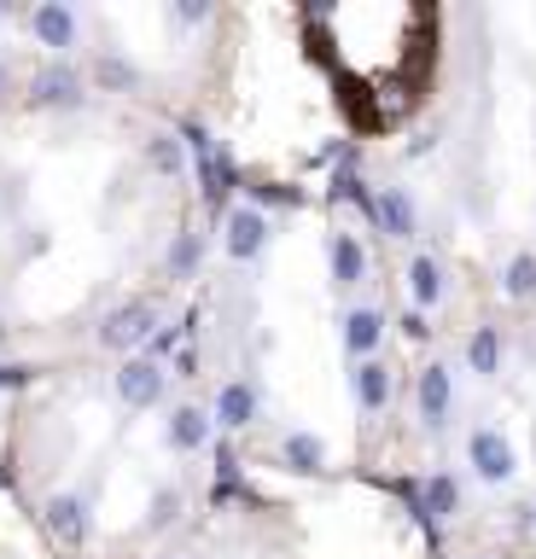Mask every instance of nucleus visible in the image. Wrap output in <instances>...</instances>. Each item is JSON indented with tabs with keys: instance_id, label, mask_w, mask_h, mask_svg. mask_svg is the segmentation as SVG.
<instances>
[{
	"instance_id": "nucleus-1",
	"label": "nucleus",
	"mask_w": 536,
	"mask_h": 559,
	"mask_svg": "<svg viewBox=\"0 0 536 559\" xmlns=\"http://www.w3.org/2000/svg\"><path fill=\"white\" fill-rule=\"evenodd\" d=\"M466 466H473V478L478 484H513L519 478V449H513V437L501 431V426H473V437H466Z\"/></svg>"
},
{
	"instance_id": "nucleus-2",
	"label": "nucleus",
	"mask_w": 536,
	"mask_h": 559,
	"mask_svg": "<svg viewBox=\"0 0 536 559\" xmlns=\"http://www.w3.org/2000/svg\"><path fill=\"white\" fill-rule=\"evenodd\" d=\"M158 309H152L146 304V297H129V304H117L111 314H106V321H99V344H106V349H117V356H134V349H146L152 338H158Z\"/></svg>"
},
{
	"instance_id": "nucleus-3",
	"label": "nucleus",
	"mask_w": 536,
	"mask_h": 559,
	"mask_svg": "<svg viewBox=\"0 0 536 559\" xmlns=\"http://www.w3.org/2000/svg\"><path fill=\"white\" fill-rule=\"evenodd\" d=\"M24 99H29V111H76V105L88 99V82H82V70L71 59H53L29 76Z\"/></svg>"
},
{
	"instance_id": "nucleus-4",
	"label": "nucleus",
	"mask_w": 536,
	"mask_h": 559,
	"mask_svg": "<svg viewBox=\"0 0 536 559\" xmlns=\"http://www.w3.org/2000/svg\"><path fill=\"white\" fill-rule=\"evenodd\" d=\"M269 239H274V216H269V210H257L251 199L228 204V216H222V251H228L234 262H257L269 251Z\"/></svg>"
},
{
	"instance_id": "nucleus-5",
	"label": "nucleus",
	"mask_w": 536,
	"mask_h": 559,
	"mask_svg": "<svg viewBox=\"0 0 536 559\" xmlns=\"http://www.w3.org/2000/svg\"><path fill=\"white\" fill-rule=\"evenodd\" d=\"M414 408H420L426 431L449 426V414H455V373H449V361H426L420 367V379H414Z\"/></svg>"
},
{
	"instance_id": "nucleus-6",
	"label": "nucleus",
	"mask_w": 536,
	"mask_h": 559,
	"mask_svg": "<svg viewBox=\"0 0 536 559\" xmlns=\"http://www.w3.org/2000/svg\"><path fill=\"white\" fill-rule=\"evenodd\" d=\"M164 384H169V367L152 361V356H129L123 367H117V396H123L129 408H158Z\"/></svg>"
},
{
	"instance_id": "nucleus-7",
	"label": "nucleus",
	"mask_w": 536,
	"mask_h": 559,
	"mask_svg": "<svg viewBox=\"0 0 536 559\" xmlns=\"http://www.w3.org/2000/svg\"><path fill=\"white\" fill-rule=\"evenodd\" d=\"M29 35H36V47H47V52H71L76 41H82V17L64 7V0H41V7H29Z\"/></svg>"
},
{
	"instance_id": "nucleus-8",
	"label": "nucleus",
	"mask_w": 536,
	"mask_h": 559,
	"mask_svg": "<svg viewBox=\"0 0 536 559\" xmlns=\"http://www.w3.org/2000/svg\"><path fill=\"white\" fill-rule=\"evenodd\" d=\"M257 414H263V391H257L251 379H222V391L211 402V419L222 431H246L257 426Z\"/></svg>"
},
{
	"instance_id": "nucleus-9",
	"label": "nucleus",
	"mask_w": 536,
	"mask_h": 559,
	"mask_svg": "<svg viewBox=\"0 0 536 559\" xmlns=\"http://www.w3.org/2000/svg\"><path fill=\"white\" fill-rule=\"evenodd\" d=\"M47 531H53L64 548H82V542L94 536V507H88V496H76V489H64V496H53L47 501Z\"/></svg>"
},
{
	"instance_id": "nucleus-10",
	"label": "nucleus",
	"mask_w": 536,
	"mask_h": 559,
	"mask_svg": "<svg viewBox=\"0 0 536 559\" xmlns=\"http://www.w3.org/2000/svg\"><path fill=\"white\" fill-rule=\"evenodd\" d=\"M164 443L176 449V454L211 449V443H216V419L204 414L199 402H181V408H169V419H164Z\"/></svg>"
},
{
	"instance_id": "nucleus-11",
	"label": "nucleus",
	"mask_w": 536,
	"mask_h": 559,
	"mask_svg": "<svg viewBox=\"0 0 536 559\" xmlns=\"http://www.w3.org/2000/svg\"><path fill=\"white\" fill-rule=\"evenodd\" d=\"M455 513H461V478L455 472H431V478L420 484V524L438 531V524H449Z\"/></svg>"
},
{
	"instance_id": "nucleus-12",
	"label": "nucleus",
	"mask_w": 536,
	"mask_h": 559,
	"mask_svg": "<svg viewBox=\"0 0 536 559\" xmlns=\"http://www.w3.org/2000/svg\"><path fill=\"white\" fill-rule=\"evenodd\" d=\"M379 234H385V239H414V234H420V210H414L408 187H385V192H379Z\"/></svg>"
},
{
	"instance_id": "nucleus-13",
	"label": "nucleus",
	"mask_w": 536,
	"mask_h": 559,
	"mask_svg": "<svg viewBox=\"0 0 536 559\" xmlns=\"http://www.w3.org/2000/svg\"><path fill=\"white\" fill-rule=\"evenodd\" d=\"M379 338H385V309L361 304V309H350V314H344V349H350L356 361H373Z\"/></svg>"
},
{
	"instance_id": "nucleus-14",
	"label": "nucleus",
	"mask_w": 536,
	"mask_h": 559,
	"mask_svg": "<svg viewBox=\"0 0 536 559\" xmlns=\"http://www.w3.org/2000/svg\"><path fill=\"white\" fill-rule=\"evenodd\" d=\"M403 286H408V297L420 309H438L443 304V262L431 257V251H414L408 269H403Z\"/></svg>"
},
{
	"instance_id": "nucleus-15",
	"label": "nucleus",
	"mask_w": 536,
	"mask_h": 559,
	"mask_svg": "<svg viewBox=\"0 0 536 559\" xmlns=\"http://www.w3.org/2000/svg\"><path fill=\"white\" fill-rule=\"evenodd\" d=\"M350 396L361 402V414H385V402H391V367L385 361H356L350 367Z\"/></svg>"
},
{
	"instance_id": "nucleus-16",
	"label": "nucleus",
	"mask_w": 536,
	"mask_h": 559,
	"mask_svg": "<svg viewBox=\"0 0 536 559\" xmlns=\"http://www.w3.org/2000/svg\"><path fill=\"white\" fill-rule=\"evenodd\" d=\"M368 245H361L356 234H333V286L338 292H356L361 280H368Z\"/></svg>"
},
{
	"instance_id": "nucleus-17",
	"label": "nucleus",
	"mask_w": 536,
	"mask_h": 559,
	"mask_svg": "<svg viewBox=\"0 0 536 559\" xmlns=\"http://www.w3.org/2000/svg\"><path fill=\"white\" fill-rule=\"evenodd\" d=\"M501 297H513V304L536 297V251H513L501 262Z\"/></svg>"
},
{
	"instance_id": "nucleus-18",
	"label": "nucleus",
	"mask_w": 536,
	"mask_h": 559,
	"mask_svg": "<svg viewBox=\"0 0 536 559\" xmlns=\"http://www.w3.org/2000/svg\"><path fill=\"white\" fill-rule=\"evenodd\" d=\"M466 367H473L478 379L501 373V332L496 326H473V338H466Z\"/></svg>"
},
{
	"instance_id": "nucleus-19",
	"label": "nucleus",
	"mask_w": 536,
	"mask_h": 559,
	"mask_svg": "<svg viewBox=\"0 0 536 559\" xmlns=\"http://www.w3.org/2000/svg\"><path fill=\"white\" fill-rule=\"evenodd\" d=\"M281 461L291 466V472H321L326 466V443L315 431H291L286 443H281Z\"/></svg>"
},
{
	"instance_id": "nucleus-20",
	"label": "nucleus",
	"mask_w": 536,
	"mask_h": 559,
	"mask_svg": "<svg viewBox=\"0 0 536 559\" xmlns=\"http://www.w3.org/2000/svg\"><path fill=\"white\" fill-rule=\"evenodd\" d=\"M146 164L169 175V181H181V169H187V140L181 134H152L146 140Z\"/></svg>"
},
{
	"instance_id": "nucleus-21",
	"label": "nucleus",
	"mask_w": 536,
	"mask_h": 559,
	"mask_svg": "<svg viewBox=\"0 0 536 559\" xmlns=\"http://www.w3.org/2000/svg\"><path fill=\"white\" fill-rule=\"evenodd\" d=\"M199 257H204V239L193 234V227H181V234L169 239V257H164L169 280H193L199 274Z\"/></svg>"
},
{
	"instance_id": "nucleus-22",
	"label": "nucleus",
	"mask_w": 536,
	"mask_h": 559,
	"mask_svg": "<svg viewBox=\"0 0 536 559\" xmlns=\"http://www.w3.org/2000/svg\"><path fill=\"white\" fill-rule=\"evenodd\" d=\"M181 519V489H158V496H152V513H146V531H169V524Z\"/></svg>"
},
{
	"instance_id": "nucleus-23",
	"label": "nucleus",
	"mask_w": 536,
	"mask_h": 559,
	"mask_svg": "<svg viewBox=\"0 0 536 559\" xmlns=\"http://www.w3.org/2000/svg\"><path fill=\"white\" fill-rule=\"evenodd\" d=\"M94 76L106 82V87H134V82H141V70H134L129 59H111V52H106V59L94 64Z\"/></svg>"
},
{
	"instance_id": "nucleus-24",
	"label": "nucleus",
	"mask_w": 536,
	"mask_h": 559,
	"mask_svg": "<svg viewBox=\"0 0 536 559\" xmlns=\"http://www.w3.org/2000/svg\"><path fill=\"white\" fill-rule=\"evenodd\" d=\"M169 17H176V24H204V17H211V7H204V0H176V7H169Z\"/></svg>"
},
{
	"instance_id": "nucleus-25",
	"label": "nucleus",
	"mask_w": 536,
	"mask_h": 559,
	"mask_svg": "<svg viewBox=\"0 0 536 559\" xmlns=\"http://www.w3.org/2000/svg\"><path fill=\"white\" fill-rule=\"evenodd\" d=\"M403 332H408L414 344H426V338H431V321H426L420 309H408V314H403Z\"/></svg>"
},
{
	"instance_id": "nucleus-26",
	"label": "nucleus",
	"mask_w": 536,
	"mask_h": 559,
	"mask_svg": "<svg viewBox=\"0 0 536 559\" xmlns=\"http://www.w3.org/2000/svg\"><path fill=\"white\" fill-rule=\"evenodd\" d=\"M176 379H199V349H193V344L176 356Z\"/></svg>"
},
{
	"instance_id": "nucleus-27",
	"label": "nucleus",
	"mask_w": 536,
	"mask_h": 559,
	"mask_svg": "<svg viewBox=\"0 0 536 559\" xmlns=\"http://www.w3.org/2000/svg\"><path fill=\"white\" fill-rule=\"evenodd\" d=\"M513 531H519V536H531V531H536V501L513 507Z\"/></svg>"
},
{
	"instance_id": "nucleus-28",
	"label": "nucleus",
	"mask_w": 536,
	"mask_h": 559,
	"mask_svg": "<svg viewBox=\"0 0 536 559\" xmlns=\"http://www.w3.org/2000/svg\"><path fill=\"white\" fill-rule=\"evenodd\" d=\"M0 384H12V391H19V384H29V367H19V361H0Z\"/></svg>"
},
{
	"instance_id": "nucleus-29",
	"label": "nucleus",
	"mask_w": 536,
	"mask_h": 559,
	"mask_svg": "<svg viewBox=\"0 0 536 559\" xmlns=\"http://www.w3.org/2000/svg\"><path fill=\"white\" fill-rule=\"evenodd\" d=\"M7 99H12V64L0 59V105H7Z\"/></svg>"
},
{
	"instance_id": "nucleus-30",
	"label": "nucleus",
	"mask_w": 536,
	"mask_h": 559,
	"mask_svg": "<svg viewBox=\"0 0 536 559\" xmlns=\"http://www.w3.org/2000/svg\"><path fill=\"white\" fill-rule=\"evenodd\" d=\"M461 559H484V554H461Z\"/></svg>"
},
{
	"instance_id": "nucleus-31",
	"label": "nucleus",
	"mask_w": 536,
	"mask_h": 559,
	"mask_svg": "<svg viewBox=\"0 0 536 559\" xmlns=\"http://www.w3.org/2000/svg\"><path fill=\"white\" fill-rule=\"evenodd\" d=\"M0 24H7V7H0Z\"/></svg>"
},
{
	"instance_id": "nucleus-32",
	"label": "nucleus",
	"mask_w": 536,
	"mask_h": 559,
	"mask_svg": "<svg viewBox=\"0 0 536 559\" xmlns=\"http://www.w3.org/2000/svg\"><path fill=\"white\" fill-rule=\"evenodd\" d=\"M0 344H7V326H0Z\"/></svg>"
}]
</instances>
